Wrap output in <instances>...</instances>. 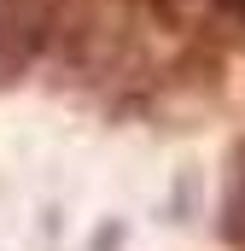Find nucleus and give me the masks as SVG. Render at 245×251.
Here are the masks:
<instances>
[{"instance_id":"obj_1","label":"nucleus","mask_w":245,"mask_h":251,"mask_svg":"<svg viewBox=\"0 0 245 251\" xmlns=\"http://www.w3.org/2000/svg\"><path fill=\"white\" fill-rule=\"evenodd\" d=\"M64 6L70 0H0V82L24 76L41 59H53Z\"/></svg>"},{"instance_id":"obj_2","label":"nucleus","mask_w":245,"mask_h":251,"mask_svg":"<svg viewBox=\"0 0 245 251\" xmlns=\"http://www.w3.org/2000/svg\"><path fill=\"white\" fill-rule=\"evenodd\" d=\"M216 240L222 246L245 251V134L228 152V170H222V199H216Z\"/></svg>"},{"instance_id":"obj_3","label":"nucleus","mask_w":245,"mask_h":251,"mask_svg":"<svg viewBox=\"0 0 245 251\" xmlns=\"http://www.w3.org/2000/svg\"><path fill=\"white\" fill-rule=\"evenodd\" d=\"M117 246H122V222H105V228L94 234V246H88V251H117Z\"/></svg>"}]
</instances>
